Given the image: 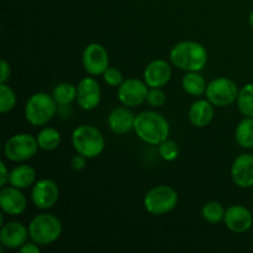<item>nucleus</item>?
<instances>
[{
    "label": "nucleus",
    "instance_id": "obj_1",
    "mask_svg": "<svg viewBox=\"0 0 253 253\" xmlns=\"http://www.w3.org/2000/svg\"><path fill=\"white\" fill-rule=\"evenodd\" d=\"M133 131L145 143L158 146L162 141L168 138L170 126L162 114L146 110L136 115Z\"/></svg>",
    "mask_w": 253,
    "mask_h": 253
},
{
    "label": "nucleus",
    "instance_id": "obj_2",
    "mask_svg": "<svg viewBox=\"0 0 253 253\" xmlns=\"http://www.w3.org/2000/svg\"><path fill=\"white\" fill-rule=\"evenodd\" d=\"M169 59L173 66L184 72H200L209 59L208 49L197 41H182L170 48Z\"/></svg>",
    "mask_w": 253,
    "mask_h": 253
},
{
    "label": "nucleus",
    "instance_id": "obj_3",
    "mask_svg": "<svg viewBox=\"0 0 253 253\" xmlns=\"http://www.w3.org/2000/svg\"><path fill=\"white\" fill-rule=\"evenodd\" d=\"M72 145L77 153L88 160L99 157L105 148V138L98 127L88 124L79 125L72 133Z\"/></svg>",
    "mask_w": 253,
    "mask_h": 253
},
{
    "label": "nucleus",
    "instance_id": "obj_4",
    "mask_svg": "<svg viewBox=\"0 0 253 253\" xmlns=\"http://www.w3.org/2000/svg\"><path fill=\"white\" fill-rule=\"evenodd\" d=\"M58 104L54 101L52 94L37 91L27 99L25 104L24 115L30 125L39 127L48 124L57 113Z\"/></svg>",
    "mask_w": 253,
    "mask_h": 253
},
{
    "label": "nucleus",
    "instance_id": "obj_5",
    "mask_svg": "<svg viewBox=\"0 0 253 253\" xmlns=\"http://www.w3.org/2000/svg\"><path fill=\"white\" fill-rule=\"evenodd\" d=\"M30 240L40 246H48L61 237L63 226L56 215L43 212L39 214L29 224Z\"/></svg>",
    "mask_w": 253,
    "mask_h": 253
},
{
    "label": "nucleus",
    "instance_id": "obj_6",
    "mask_svg": "<svg viewBox=\"0 0 253 253\" xmlns=\"http://www.w3.org/2000/svg\"><path fill=\"white\" fill-rule=\"evenodd\" d=\"M178 205V193L169 185H158L146 193L143 207L155 216H162L173 211Z\"/></svg>",
    "mask_w": 253,
    "mask_h": 253
},
{
    "label": "nucleus",
    "instance_id": "obj_7",
    "mask_svg": "<svg viewBox=\"0 0 253 253\" xmlns=\"http://www.w3.org/2000/svg\"><path fill=\"white\" fill-rule=\"evenodd\" d=\"M39 148L36 137L26 132L16 133L5 142L4 156L10 162L22 163L35 157Z\"/></svg>",
    "mask_w": 253,
    "mask_h": 253
},
{
    "label": "nucleus",
    "instance_id": "obj_8",
    "mask_svg": "<svg viewBox=\"0 0 253 253\" xmlns=\"http://www.w3.org/2000/svg\"><path fill=\"white\" fill-rule=\"evenodd\" d=\"M240 89L235 81L227 77H219L208 83L205 96L217 108H226L237 100Z\"/></svg>",
    "mask_w": 253,
    "mask_h": 253
},
{
    "label": "nucleus",
    "instance_id": "obj_9",
    "mask_svg": "<svg viewBox=\"0 0 253 253\" xmlns=\"http://www.w3.org/2000/svg\"><path fill=\"white\" fill-rule=\"evenodd\" d=\"M150 88L145 81L137 78H128L118 86V99L127 108H138L146 103Z\"/></svg>",
    "mask_w": 253,
    "mask_h": 253
},
{
    "label": "nucleus",
    "instance_id": "obj_10",
    "mask_svg": "<svg viewBox=\"0 0 253 253\" xmlns=\"http://www.w3.org/2000/svg\"><path fill=\"white\" fill-rule=\"evenodd\" d=\"M109 53L103 44L98 42L89 43L82 53V64L89 76H103L109 68Z\"/></svg>",
    "mask_w": 253,
    "mask_h": 253
},
{
    "label": "nucleus",
    "instance_id": "obj_11",
    "mask_svg": "<svg viewBox=\"0 0 253 253\" xmlns=\"http://www.w3.org/2000/svg\"><path fill=\"white\" fill-rule=\"evenodd\" d=\"M59 199V188L54 180L43 178L36 180L31 189V202L37 209L48 210L57 204Z\"/></svg>",
    "mask_w": 253,
    "mask_h": 253
},
{
    "label": "nucleus",
    "instance_id": "obj_12",
    "mask_svg": "<svg viewBox=\"0 0 253 253\" xmlns=\"http://www.w3.org/2000/svg\"><path fill=\"white\" fill-rule=\"evenodd\" d=\"M101 101V88L93 76L85 77L77 84V103L85 111L94 110Z\"/></svg>",
    "mask_w": 253,
    "mask_h": 253
},
{
    "label": "nucleus",
    "instance_id": "obj_13",
    "mask_svg": "<svg viewBox=\"0 0 253 253\" xmlns=\"http://www.w3.org/2000/svg\"><path fill=\"white\" fill-rule=\"evenodd\" d=\"M22 189L12 185L2 187L0 190V208L2 212L10 216H19L26 210L27 198L25 197Z\"/></svg>",
    "mask_w": 253,
    "mask_h": 253
},
{
    "label": "nucleus",
    "instance_id": "obj_14",
    "mask_svg": "<svg viewBox=\"0 0 253 253\" xmlns=\"http://www.w3.org/2000/svg\"><path fill=\"white\" fill-rule=\"evenodd\" d=\"M231 179L241 189L253 187V155L241 153L234 160L231 166Z\"/></svg>",
    "mask_w": 253,
    "mask_h": 253
},
{
    "label": "nucleus",
    "instance_id": "obj_15",
    "mask_svg": "<svg viewBox=\"0 0 253 253\" xmlns=\"http://www.w3.org/2000/svg\"><path fill=\"white\" fill-rule=\"evenodd\" d=\"M30 239L29 227L21 222L10 221L1 225L0 229V244L2 249L20 250L22 245Z\"/></svg>",
    "mask_w": 253,
    "mask_h": 253
},
{
    "label": "nucleus",
    "instance_id": "obj_16",
    "mask_svg": "<svg viewBox=\"0 0 253 253\" xmlns=\"http://www.w3.org/2000/svg\"><path fill=\"white\" fill-rule=\"evenodd\" d=\"M224 224L235 234L247 232L253 225L252 212L244 205H231L225 211Z\"/></svg>",
    "mask_w": 253,
    "mask_h": 253
},
{
    "label": "nucleus",
    "instance_id": "obj_17",
    "mask_svg": "<svg viewBox=\"0 0 253 253\" xmlns=\"http://www.w3.org/2000/svg\"><path fill=\"white\" fill-rule=\"evenodd\" d=\"M172 78V67L165 59H153L143 71V81L148 88H163Z\"/></svg>",
    "mask_w": 253,
    "mask_h": 253
},
{
    "label": "nucleus",
    "instance_id": "obj_18",
    "mask_svg": "<svg viewBox=\"0 0 253 253\" xmlns=\"http://www.w3.org/2000/svg\"><path fill=\"white\" fill-rule=\"evenodd\" d=\"M136 115L131 108L127 106H118L113 109L108 116L109 128L116 135H126L133 130Z\"/></svg>",
    "mask_w": 253,
    "mask_h": 253
},
{
    "label": "nucleus",
    "instance_id": "obj_19",
    "mask_svg": "<svg viewBox=\"0 0 253 253\" xmlns=\"http://www.w3.org/2000/svg\"><path fill=\"white\" fill-rule=\"evenodd\" d=\"M214 105L208 99H198L188 110V119L195 127H207L214 119Z\"/></svg>",
    "mask_w": 253,
    "mask_h": 253
},
{
    "label": "nucleus",
    "instance_id": "obj_20",
    "mask_svg": "<svg viewBox=\"0 0 253 253\" xmlns=\"http://www.w3.org/2000/svg\"><path fill=\"white\" fill-rule=\"evenodd\" d=\"M36 183V170L29 165H19L10 170L9 184L19 189H26Z\"/></svg>",
    "mask_w": 253,
    "mask_h": 253
},
{
    "label": "nucleus",
    "instance_id": "obj_21",
    "mask_svg": "<svg viewBox=\"0 0 253 253\" xmlns=\"http://www.w3.org/2000/svg\"><path fill=\"white\" fill-rule=\"evenodd\" d=\"M207 86V81L199 72H187L182 79L183 90L195 98L205 95Z\"/></svg>",
    "mask_w": 253,
    "mask_h": 253
},
{
    "label": "nucleus",
    "instance_id": "obj_22",
    "mask_svg": "<svg viewBox=\"0 0 253 253\" xmlns=\"http://www.w3.org/2000/svg\"><path fill=\"white\" fill-rule=\"evenodd\" d=\"M235 140L245 150L253 148V118L242 119L235 130Z\"/></svg>",
    "mask_w": 253,
    "mask_h": 253
},
{
    "label": "nucleus",
    "instance_id": "obj_23",
    "mask_svg": "<svg viewBox=\"0 0 253 253\" xmlns=\"http://www.w3.org/2000/svg\"><path fill=\"white\" fill-rule=\"evenodd\" d=\"M40 150L54 151L61 145V133L54 127H43L36 136Z\"/></svg>",
    "mask_w": 253,
    "mask_h": 253
},
{
    "label": "nucleus",
    "instance_id": "obj_24",
    "mask_svg": "<svg viewBox=\"0 0 253 253\" xmlns=\"http://www.w3.org/2000/svg\"><path fill=\"white\" fill-rule=\"evenodd\" d=\"M52 96L58 105L67 106L77 100V86L67 82L59 83L52 90Z\"/></svg>",
    "mask_w": 253,
    "mask_h": 253
},
{
    "label": "nucleus",
    "instance_id": "obj_25",
    "mask_svg": "<svg viewBox=\"0 0 253 253\" xmlns=\"http://www.w3.org/2000/svg\"><path fill=\"white\" fill-rule=\"evenodd\" d=\"M236 103L242 115L253 118V83L246 84L240 89Z\"/></svg>",
    "mask_w": 253,
    "mask_h": 253
},
{
    "label": "nucleus",
    "instance_id": "obj_26",
    "mask_svg": "<svg viewBox=\"0 0 253 253\" xmlns=\"http://www.w3.org/2000/svg\"><path fill=\"white\" fill-rule=\"evenodd\" d=\"M225 209L221 203L219 202H208L202 209V216L204 221L208 224L216 225L219 222L224 221L225 217Z\"/></svg>",
    "mask_w": 253,
    "mask_h": 253
},
{
    "label": "nucleus",
    "instance_id": "obj_27",
    "mask_svg": "<svg viewBox=\"0 0 253 253\" xmlns=\"http://www.w3.org/2000/svg\"><path fill=\"white\" fill-rule=\"evenodd\" d=\"M16 94L6 83L0 84V111L1 114L10 113L16 106Z\"/></svg>",
    "mask_w": 253,
    "mask_h": 253
},
{
    "label": "nucleus",
    "instance_id": "obj_28",
    "mask_svg": "<svg viewBox=\"0 0 253 253\" xmlns=\"http://www.w3.org/2000/svg\"><path fill=\"white\" fill-rule=\"evenodd\" d=\"M158 155L166 162H173L179 156V146L175 141L167 138L158 145Z\"/></svg>",
    "mask_w": 253,
    "mask_h": 253
},
{
    "label": "nucleus",
    "instance_id": "obj_29",
    "mask_svg": "<svg viewBox=\"0 0 253 253\" xmlns=\"http://www.w3.org/2000/svg\"><path fill=\"white\" fill-rule=\"evenodd\" d=\"M167 96L166 93L162 90V88H150L147 94V100L146 103L152 108H161L166 104Z\"/></svg>",
    "mask_w": 253,
    "mask_h": 253
},
{
    "label": "nucleus",
    "instance_id": "obj_30",
    "mask_svg": "<svg viewBox=\"0 0 253 253\" xmlns=\"http://www.w3.org/2000/svg\"><path fill=\"white\" fill-rule=\"evenodd\" d=\"M104 82L110 86H119L124 82L123 73L115 67H109L103 74Z\"/></svg>",
    "mask_w": 253,
    "mask_h": 253
},
{
    "label": "nucleus",
    "instance_id": "obj_31",
    "mask_svg": "<svg viewBox=\"0 0 253 253\" xmlns=\"http://www.w3.org/2000/svg\"><path fill=\"white\" fill-rule=\"evenodd\" d=\"M86 161H88V158L84 157L83 155H79V153H77L76 156H73V157H72V161H71L72 168H73L74 170H77V172H79V170H83L84 168L86 167Z\"/></svg>",
    "mask_w": 253,
    "mask_h": 253
},
{
    "label": "nucleus",
    "instance_id": "obj_32",
    "mask_svg": "<svg viewBox=\"0 0 253 253\" xmlns=\"http://www.w3.org/2000/svg\"><path fill=\"white\" fill-rule=\"evenodd\" d=\"M1 76H0V83H6L7 81L11 77V67H10V63L5 59L1 61Z\"/></svg>",
    "mask_w": 253,
    "mask_h": 253
},
{
    "label": "nucleus",
    "instance_id": "obj_33",
    "mask_svg": "<svg viewBox=\"0 0 253 253\" xmlns=\"http://www.w3.org/2000/svg\"><path fill=\"white\" fill-rule=\"evenodd\" d=\"M19 251L20 253H40V251H41V246L34 241L26 242V244L22 245V246L20 247Z\"/></svg>",
    "mask_w": 253,
    "mask_h": 253
},
{
    "label": "nucleus",
    "instance_id": "obj_34",
    "mask_svg": "<svg viewBox=\"0 0 253 253\" xmlns=\"http://www.w3.org/2000/svg\"><path fill=\"white\" fill-rule=\"evenodd\" d=\"M0 168H1V173H0V177H1V179H0V187H6L7 184H9V179H10V170L7 169L6 165H5L4 162H0Z\"/></svg>",
    "mask_w": 253,
    "mask_h": 253
},
{
    "label": "nucleus",
    "instance_id": "obj_35",
    "mask_svg": "<svg viewBox=\"0 0 253 253\" xmlns=\"http://www.w3.org/2000/svg\"><path fill=\"white\" fill-rule=\"evenodd\" d=\"M249 21H250V25H251V27L253 29V10H252L251 14H250V16H249Z\"/></svg>",
    "mask_w": 253,
    "mask_h": 253
}]
</instances>
